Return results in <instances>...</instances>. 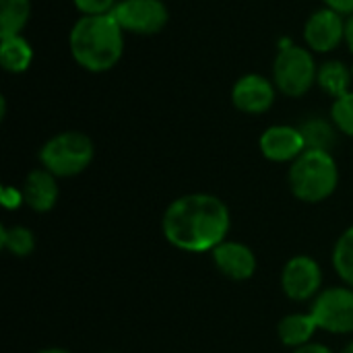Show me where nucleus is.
<instances>
[{
	"mask_svg": "<svg viewBox=\"0 0 353 353\" xmlns=\"http://www.w3.org/2000/svg\"><path fill=\"white\" fill-rule=\"evenodd\" d=\"M232 213L209 192H190L172 201L161 219L163 238L182 252H211L228 240Z\"/></svg>",
	"mask_w": 353,
	"mask_h": 353,
	"instance_id": "nucleus-1",
	"label": "nucleus"
},
{
	"mask_svg": "<svg viewBox=\"0 0 353 353\" xmlns=\"http://www.w3.org/2000/svg\"><path fill=\"white\" fill-rule=\"evenodd\" d=\"M68 46L74 62L89 72L112 70L124 54V29L114 14H83L70 29Z\"/></svg>",
	"mask_w": 353,
	"mask_h": 353,
	"instance_id": "nucleus-2",
	"label": "nucleus"
},
{
	"mask_svg": "<svg viewBox=\"0 0 353 353\" xmlns=\"http://www.w3.org/2000/svg\"><path fill=\"white\" fill-rule=\"evenodd\" d=\"M292 194L308 205H316L335 194L339 186V168L331 151L306 149L288 172Z\"/></svg>",
	"mask_w": 353,
	"mask_h": 353,
	"instance_id": "nucleus-3",
	"label": "nucleus"
},
{
	"mask_svg": "<svg viewBox=\"0 0 353 353\" xmlns=\"http://www.w3.org/2000/svg\"><path fill=\"white\" fill-rule=\"evenodd\" d=\"M95 157L93 141L79 130H64L50 137L39 149V163L56 178L83 174Z\"/></svg>",
	"mask_w": 353,
	"mask_h": 353,
	"instance_id": "nucleus-4",
	"label": "nucleus"
},
{
	"mask_svg": "<svg viewBox=\"0 0 353 353\" xmlns=\"http://www.w3.org/2000/svg\"><path fill=\"white\" fill-rule=\"evenodd\" d=\"M279 46L281 48L273 64L275 87L288 97H302L316 83L319 66L314 62L312 50L296 46L290 39H283Z\"/></svg>",
	"mask_w": 353,
	"mask_h": 353,
	"instance_id": "nucleus-5",
	"label": "nucleus"
},
{
	"mask_svg": "<svg viewBox=\"0 0 353 353\" xmlns=\"http://www.w3.org/2000/svg\"><path fill=\"white\" fill-rule=\"evenodd\" d=\"M319 331L333 335L353 333V288L333 285L323 290L310 306Z\"/></svg>",
	"mask_w": 353,
	"mask_h": 353,
	"instance_id": "nucleus-6",
	"label": "nucleus"
},
{
	"mask_svg": "<svg viewBox=\"0 0 353 353\" xmlns=\"http://www.w3.org/2000/svg\"><path fill=\"white\" fill-rule=\"evenodd\" d=\"M112 14L124 31L137 35H155L170 21L168 6L161 0H118Z\"/></svg>",
	"mask_w": 353,
	"mask_h": 353,
	"instance_id": "nucleus-7",
	"label": "nucleus"
},
{
	"mask_svg": "<svg viewBox=\"0 0 353 353\" xmlns=\"http://www.w3.org/2000/svg\"><path fill=\"white\" fill-rule=\"evenodd\" d=\"M281 290L292 302H312L323 292V269L308 254L292 256L281 269Z\"/></svg>",
	"mask_w": 353,
	"mask_h": 353,
	"instance_id": "nucleus-8",
	"label": "nucleus"
},
{
	"mask_svg": "<svg viewBox=\"0 0 353 353\" xmlns=\"http://www.w3.org/2000/svg\"><path fill=\"white\" fill-rule=\"evenodd\" d=\"M304 41L312 52H331L345 41V17L329 6L312 12L304 25Z\"/></svg>",
	"mask_w": 353,
	"mask_h": 353,
	"instance_id": "nucleus-9",
	"label": "nucleus"
},
{
	"mask_svg": "<svg viewBox=\"0 0 353 353\" xmlns=\"http://www.w3.org/2000/svg\"><path fill=\"white\" fill-rule=\"evenodd\" d=\"M259 147L265 159L273 163H292L306 151V141L300 126L275 124L261 134Z\"/></svg>",
	"mask_w": 353,
	"mask_h": 353,
	"instance_id": "nucleus-10",
	"label": "nucleus"
},
{
	"mask_svg": "<svg viewBox=\"0 0 353 353\" xmlns=\"http://www.w3.org/2000/svg\"><path fill=\"white\" fill-rule=\"evenodd\" d=\"M211 259L217 271L232 281L252 279L259 265L254 250L248 244L236 240H223L217 248L211 250Z\"/></svg>",
	"mask_w": 353,
	"mask_h": 353,
	"instance_id": "nucleus-11",
	"label": "nucleus"
},
{
	"mask_svg": "<svg viewBox=\"0 0 353 353\" xmlns=\"http://www.w3.org/2000/svg\"><path fill=\"white\" fill-rule=\"evenodd\" d=\"M275 85L256 72L244 74L232 87V103L244 114H265L275 101Z\"/></svg>",
	"mask_w": 353,
	"mask_h": 353,
	"instance_id": "nucleus-12",
	"label": "nucleus"
},
{
	"mask_svg": "<svg viewBox=\"0 0 353 353\" xmlns=\"http://www.w3.org/2000/svg\"><path fill=\"white\" fill-rule=\"evenodd\" d=\"M23 199L25 205L35 211V213H48L56 207L58 196H60V188H58V178L54 174H50L43 168L31 170L25 180H23Z\"/></svg>",
	"mask_w": 353,
	"mask_h": 353,
	"instance_id": "nucleus-13",
	"label": "nucleus"
},
{
	"mask_svg": "<svg viewBox=\"0 0 353 353\" xmlns=\"http://www.w3.org/2000/svg\"><path fill=\"white\" fill-rule=\"evenodd\" d=\"M316 331H319V325H316L310 310L308 312L285 314L277 325L279 341L290 350H298V347H304V345L312 343V337H314Z\"/></svg>",
	"mask_w": 353,
	"mask_h": 353,
	"instance_id": "nucleus-14",
	"label": "nucleus"
},
{
	"mask_svg": "<svg viewBox=\"0 0 353 353\" xmlns=\"http://www.w3.org/2000/svg\"><path fill=\"white\" fill-rule=\"evenodd\" d=\"M33 62V48L23 35L0 37V64L6 72L21 74Z\"/></svg>",
	"mask_w": 353,
	"mask_h": 353,
	"instance_id": "nucleus-15",
	"label": "nucleus"
},
{
	"mask_svg": "<svg viewBox=\"0 0 353 353\" xmlns=\"http://www.w3.org/2000/svg\"><path fill=\"white\" fill-rule=\"evenodd\" d=\"M350 79H352V72L347 70V66L341 60L323 62L316 72V85L325 93L333 95L335 99L350 91Z\"/></svg>",
	"mask_w": 353,
	"mask_h": 353,
	"instance_id": "nucleus-16",
	"label": "nucleus"
},
{
	"mask_svg": "<svg viewBox=\"0 0 353 353\" xmlns=\"http://www.w3.org/2000/svg\"><path fill=\"white\" fill-rule=\"evenodd\" d=\"M29 14L31 0H0V37L21 35Z\"/></svg>",
	"mask_w": 353,
	"mask_h": 353,
	"instance_id": "nucleus-17",
	"label": "nucleus"
},
{
	"mask_svg": "<svg viewBox=\"0 0 353 353\" xmlns=\"http://www.w3.org/2000/svg\"><path fill=\"white\" fill-rule=\"evenodd\" d=\"M302 137L306 141V149H319V151H331L337 141V128L333 122H327L323 118H310L302 126Z\"/></svg>",
	"mask_w": 353,
	"mask_h": 353,
	"instance_id": "nucleus-18",
	"label": "nucleus"
},
{
	"mask_svg": "<svg viewBox=\"0 0 353 353\" xmlns=\"http://www.w3.org/2000/svg\"><path fill=\"white\" fill-rule=\"evenodd\" d=\"M0 246L12 256L25 259L35 250V236L25 225H2L0 228Z\"/></svg>",
	"mask_w": 353,
	"mask_h": 353,
	"instance_id": "nucleus-19",
	"label": "nucleus"
},
{
	"mask_svg": "<svg viewBox=\"0 0 353 353\" xmlns=\"http://www.w3.org/2000/svg\"><path fill=\"white\" fill-rule=\"evenodd\" d=\"M333 269L343 281V285L353 288V225H350L333 246Z\"/></svg>",
	"mask_w": 353,
	"mask_h": 353,
	"instance_id": "nucleus-20",
	"label": "nucleus"
},
{
	"mask_svg": "<svg viewBox=\"0 0 353 353\" xmlns=\"http://www.w3.org/2000/svg\"><path fill=\"white\" fill-rule=\"evenodd\" d=\"M331 122L347 137H353V91L337 97L331 105Z\"/></svg>",
	"mask_w": 353,
	"mask_h": 353,
	"instance_id": "nucleus-21",
	"label": "nucleus"
},
{
	"mask_svg": "<svg viewBox=\"0 0 353 353\" xmlns=\"http://www.w3.org/2000/svg\"><path fill=\"white\" fill-rule=\"evenodd\" d=\"M72 2L83 14H110L118 4L116 0H72Z\"/></svg>",
	"mask_w": 353,
	"mask_h": 353,
	"instance_id": "nucleus-22",
	"label": "nucleus"
},
{
	"mask_svg": "<svg viewBox=\"0 0 353 353\" xmlns=\"http://www.w3.org/2000/svg\"><path fill=\"white\" fill-rule=\"evenodd\" d=\"M0 203L6 211H17L25 205V199H23V190L17 188V186H10V184H4L0 188Z\"/></svg>",
	"mask_w": 353,
	"mask_h": 353,
	"instance_id": "nucleus-23",
	"label": "nucleus"
},
{
	"mask_svg": "<svg viewBox=\"0 0 353 353\" xmlns=\"http://www.w3.org/2000/svg\"><path fill=\"white\" fill-rule=\"evenodd\" d=\"M325 6L341 12V14H353V0H323Z\"/></svg>",
	"mask_w": 353,
	"mask_h": 353,
	"instance_id": "nucleus-24",
	"label": "nucleus"
},
{
	"mask_svg": "<svg viewBox=\"0 0 353 353\" xmlns=\"http://www.w3.org/2000/svg\"><path fill=\"white\" fill-rule=\"evenodd\" d=\"M292 353H335L331 347H327L325 343H316V341H312V343H308V345H304V347H298V350H292Z\"/></svg>",
	"mask_w": 353,
	"mask_h": 353,
	"instance_id": "nucleus-25",
	"label": "nucleus"
},
{
	"mask_svg": "<svg viewBox=\"0 0 353 353\" xmlns=\"http://www.w3.org/2000/svg\"><path fill=\"white\" fill-rule=\"evenodd\" d=\"M345 43L353 54V14H347L345 19Z\"/></svg>",
	"mask_w": 353,
	"mask_h": 353,
	"instance_id": "nucleus-26",
	"label": "nucleus"
},
{
	"mask_svg": "<svg viewBox=\"0 0 353 353\" xmlns=\"http://www.w3.org/2000/svg\"><path fill=\"white\" fill-rule=\"evenodd\" d=\"M35 353H72L68 352V350H64V347H46V350H39V352Z\"/></svg>",
	"mask_w": 353,
	"mask_h": 353,
	"instance_id": "nucleus-27",
	"label": "nucleus"
},
{
	"mask_svg": "<svg viewBox=\"0 0 353 353\" xmlns=\"http://www.w3.org/2000/svg\"><path fill=\"white\" fill-rule=\"evenodd\" d=\"M341 353H353V341H350V343L345 345V350H343Z\"/></svg>",
	"mask_w": 353,
	"mask_h": 353,
	"instance_id": "nucleus-28",
	"label": "nucleus"
},
{
	"mask_svg": "<svg viewBox=\"0 0 353 353\" xmlns=\"http://www.w3.org/2000/svg\"><path fill=\"white\" fill-rule=\"evenodd\" d=\"M108 353H114V352H108Z\"/></svg>",
	"mask_w": 353,
	"mask_h": 353,
	"instance_id": "nucleus-29",
	"label": "nucleus"
}]
</instances>
